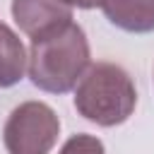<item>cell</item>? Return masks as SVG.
I'll return each instance as SVG.
<instances>
[{
  "mask_svg": "<svg viewBox=\"0 0 154 154\" xmlns=\"http://www.w3.org/2000/svg\"><path fill=\"white\" fill-rule=\"evenodd\" d=\"M14 24L34 41L72 22V7L63 0H12Z\"/></svg>",
  "mask_w": 154,
  "mask_h": 154,
  "instance_id": "4",
  "label": "cell"
},
{
  "mask_svg": "<svg viewBox=\"0 0 154 154\" xmlns=\"http://www.w3.org/2000/svg\"><path fill=\"white\" fill-rule=\"evenodd\" d=\"M91 67V53L87 34L79 24L34 38L29 48V77L31 84L48 94H65L79 84Z\"/></svg>",
  "mask_w": 154,
  "mask_h": 154,
  "instance_id": "1",
  "label": "cell"
},
{
  "mask_svg": "<svg viewBox=\"0 0 154 154\" xmlns=\"http://www.w3.org/2000/svg\"><path fill=\"white\" fill-rule=\"evenodd\" d=\"M29 55L24 51L22 38L5 24L0 22V87H14L24 72H26Z\"/></svg>",
  "mask_w": 154,
  "mask_h": 154,
  "instance_id": "6",
  "label": "cell"
},
{
  "mask_svg": "<svg viewBox=\"0 0 154 154\" xmlns=\"http://www.w3.org/2000/svg\"><path fill=\"white\" fill-rule=\"evenodd\" d=\"M63 2H67L70 7H79V10H91V7H101V0H63Z\"/></svg>",
  "mask_w": 154,
  "mask_h": 154,
  "instance_id": "8",
  "label": "cell"
},
{
  "mask_svg": "<svg viewBox=\"0 0 154 154\" xmlns=\"http://www.w3.org/2000/svg\"><path fill=\"white\" fill-rule=\"evenodd\" d=\"M106 19L130 34L154 31V0H101Z\"/></svg>",
  "mask_w": 154,
  "mask_h": 154,
  "instance_id": "5",
  "label": "cell"
},
{
  "mask_svg": "<svg viewBox=\"0 0 154 154\" xmlns=\"http://www.w3.org/2000/svg\"><path fill=\"white\" fill-rule=\"evenodd\" d=\"M58 154H106L103 149V142L94 135H87V132H79V135H72Z\"/></svg>",
  "mask_w": 154,
  "mask_h": 154,
  "instance_id": "7",
  "label": "cell"
},
{
  "mask_svg": "<svg viewBox=\"0 0 154 154\" xmlns=\"http://www.w3.org/2000/svg\"><path fill=\"white\" fill-rule=\"evenodd\" d=\"M137 103L132 77L116 63L91 65L75 89V108L82 118L113 128L125 123Z\"/></svg>",
  "mask_w": 154,
  "mask_h": 154,
  "instance_id": "2",
  "label": "cell"
},
{
  "mask_svg": "<svg viewBox=\"0 0 154 154\" xmlns=\"http://www.w3.org/2000/svg\"><path fill=\"white\" fill-rule=\"evenodd\" d=\"M60 135L58 113L43 101H24L5 120L2 142L7 154H51Z\"/></svg>",
  "mask_w": 154,
  "mask_h": 154,
  "instance_id": "3",
  "label": "cell"
}]
</instances>
